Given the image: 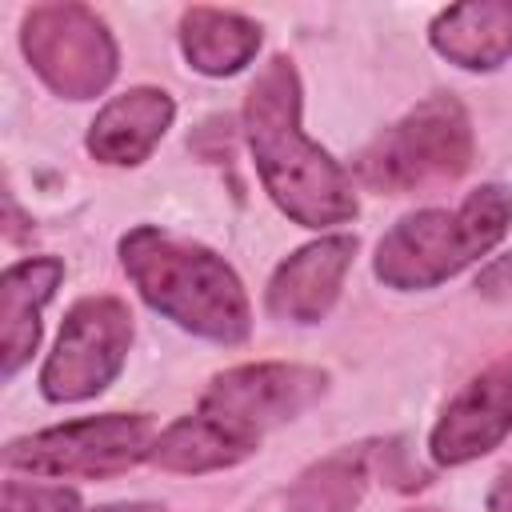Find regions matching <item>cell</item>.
Wrapping results in <instances>:
<instances>
[{"instance_id": "2e32d148", "label": "cell", "mask_w": 512, "mask_h": 512, "mask_svg": "<svg viewBox=\"0 0 512 512\" xmlns=\"http://www.w3.org/2000/svg\"><path fill=\"white\" fill-rule=\"evenodd\" d=\"M364 484H368L364 452L344 448L304 468L288 488L284 508L288 512H352L364 496Z\"/></svg>"}, {"instance_id": "6da1fadb", "label": "cell", "mask_w": 512, "mask_h": 512, "mask_svg": "<svg viewBox=\"0 0 512 512\" xmlns=\"http://www.w3.org/2000/svg\"><path fill=\"white\" fill-rule=\"evenodd\" d=\"M244 136L284 216L304 228H332L356 216L348 172L300 128V76L288 56H272L256 72L244 96Z\"/></svg>"}, {"instance_id": "9a60e30c", "label": "cell", "mask_w": 512, "mask_h": 512, "mask_svg": "<svg viewBox=\"0 0 512 512\" xmlns=\"http://www.w3.org/2000/svg\"><path fill=\"white\" fill-rule=\"evenodd\" d=\"M248 452L244 440H236L232 432H224L216 420H208L204 412H192V416H180L176 424H168L156 444H152V464L164 468V472H184V476H196V472H216V468H232L240 464Z\"/></svg>"}, {"instance_id": "ac0fdd59", "label": "cell", "mask_w": 512, "mask_h": 512, "mask_svg": "<svg viewBox=\"0 0 512 512\" xmlns=\"http://www.w3.org/2000/svg\"><path fill=\"white\" fill-rule=\"evenodd\" d=\"M476 288H484L488 296H504V292H512V256H504V260H496L492 268H484Z\"/></svg>"}, {"instance_id": "ba28073f", "label": "cell", "mask_w": 512, "mask_h": 512, "mask_svg": "<svg viewBox=\"0 0 512 512\" xmlns=\"http://www.w3.org/2000/svg\"><path fill=\"white\" fill-rule=\"evenodd\" d=\"M324 388H328V376L308 364H284V360L240 364L220 372L208 384L196 412H204L224 432L256 448L268 428L300 416L308 404L324 396Z\"/></svg>"}, {"instance_id": "9c48e42d", "label": "cell", "mask_w": 512, "mask_h": 512, "mask_svg": "<svg viewBox=\"0 0 512 512\" xmlns=\"http://www.w3.org/2000/svg\"><path fill=\"white\" fill-rule=\"evenodd\" d=\"M512 432V356L496 360L480 376H472L440 412L432 428L436 464H468L492 452Z\"/></svg>"}, {"instance_id": "3957f363", "label": "cell", "mask_w": 512, "mask_h": 512, "mask_svg": "<svg viewBox=\"0 0 512 512\" xmlns=\"http://www.w3.org/2000/svg\"><path fill=\"white\" fill-rule=\"evenodd\" d=\"M512 224V192L504 184H480L468 192V200L448 208H424L404 216L384 240L376 244V276L388 288L416 292L436 288L448 276L464 272L472 260H480L488 248L504 240Z\"/></svg>"}, {"instance_id": "30bf717a", "label": "cell", "mask_w": 512, "mask_h": 512, "mask_svg": "<svg viewBox=\"0 0 512 512\" xmlns=\"http://www.w3.org/2000/svg\"><path fill=\"white\" fill-rule=\"evenodd\" d=\"M356 240L352 236H324L292 252L268 280V312L292 324H316L340 296L344 272L352 268Z\"/></svg>"}, {"instance_id": "44dd1931", "label": "cell", "mask_w": 512, "mask_h": 512, "mask_svg": "<svg viewBox=\"0 0 512 512\" xmlns=\"http://www.w3.org/2000/svg\"><path fill=\"white\" fill-rule=\"evenodd\" d=\"M408 512H436V508H408Z\"/></svg>"}, {"instance_id": "7c38bea8", "label": "cell", "mask_w": 512, "mask_h": 512, "mask_svg": "<svg viewBox=\"0 0 512 512\" xmlns=\"http://www.w3.org/2000/svg\"><path fill=\"white\" fill-rule=\"evenodd\" d=\"M176 116V104L160 88H128L124 96L108 100L92 128H88V152L104 164H140L160 144Z\"/></svg>"}, {"instance_id": "8992f818", "label": "cell", "mask_w": 512, "mask_h": 512, "mask_svg": "<svg viewBox=\"0 0 512 512\" xmlns=\"http://www.w3.org/2000/svg\"><path fill=\"white\" fill-rule=\"evenodd\" d=\"M152 444L156 428L148 416L104 412L12 440L4 448V464L32 476H116L152 456Z\"/></svg>"}, {"instance_id": "4fadbf2b", "label": "cell", "mask_w": 512, "mask_h": 512, "mask_svg": "<svg viewBox=\"0 0 512 512\" xmlns=\"http://www.w3.org/2000/svg\"><path fill=\"white\" fill-rule=\"evenodd\" d=\"M428 36L444 60L468 72L500 68L512 56V0H480V4L444 8L432 20Z\"/></svg>"}, {"instance_id": "e0dca14e", "label": "cell", "mask_w": 512, "mask_h": 512, "mask_svg": "<svg viewBox=\"0 0 512 512\" xmlns=\"http://www.w3.org/2000/svg\"><path fill=\"white\" fill-rule=\"evenodd\" d=\"M0 512H80V496L56 484H28L4 480V508Z\"/></svg>"}, {"instance_id": "d6986e66", "label": "cell", "mask_w": 512, "mask_h": 512, "mask_svg": "<svg viewBox=\"0 0 512 512\" xmlns=\"http://www.w3.org/2000/svg\"><path fill=\"white\" fill-rule=\"evenodd\" d=\"M488 512H512V468L508 472H500L496 480H492V488H488Z\"/></svg>"}, {"instance_id": "ffe728a7", "label": "cell", "mask_w": 512, "mask_h": 512, "mask_svg": "<svg viewBox=\"0 0 512 512\" xmlns=\"http://www.w3.org/2000/svg\"><path fill=\"white\" fill-rule=\"evenodd\" d=\"M92 512H160L156 504H108V508H92Z\"/></svg>"}, {"instance_id": "8fae6325", "label": "cell", "mask_w": 512, "mask_h": 512, "mask_svg": "<svg viewBox=\"0 0 512 512\" xmlns=\"http://www.w3.org/2000/svg\"><path fill=\"white\" fill-rule=\"evenodd\" d=\"M64 264L56 256H28L0 276V356L12 380L40 344V308L52 300Z\"/></svg>"}, {"instance_id": "277c9868", "label": "cell", "mask_w": 512, "mask_h": 512, "mask_svg": "<svg viewBox=\"0 0 512 512\" xmlns=\"http://www.w3.org/2000/svg\"><path fill=\"white\" fill-rule=\"evenodd\" d=\"M472 164V124L460 100L428 96L384 128L360 156L356 176L372 192L404 196L464 176Z\"/></svg>"}, {"instance_id": "7a4b0ae2", "label": "cell", "mask_w": 512, "mask_h": 512, "mask_svg": "<svg viewBox=\"0 0 512 512\" xmlns=\"http://www.w3.org/2000/svg\"><path fill=\"white\" fill-rule=\"evenodd\" d=\"M120 264L136 284V292L180 328L216 344L248 340L252 332L248 296L236 272L212 248L140 224L120 240Z\"/></svg>"}, {"instance_id": "52a82bcc", "label": "cell", "mask_w": 512, "mask_h": 512, "mask_svg": "<svg viewBox=\"0 0 512 512\" xmlns=\"http://www.w3.org/2000/svg\"><path fill=\"white\" fill-rule=\"evenodd\" d=\"M132 344V312L116 296H84L68 308L56 348L44 360L40 392L52 404H76L104 392L124 368Z\"/></svg>"}, {"instance_id": "5b68a950", "label": "cell", "mask_w": 512, "mask_h": 512, "mask_svg": "<svg viewBox=\"0 0 512 512\" xmlns=\"http://www.w3.org/2000/svg\"><path fill=\"white\" fill-rule=\"evenodd\" d=\"M20 48L36 76L64 100H92L116 76V40L84 4H36L24 12Z\"/></svg>"}, {"instance_id": "5bb4252c", "label": "cell", "mask_w": 512, "mask_h": 512, "mask_svg": "<svg viewBox=\"0 0 512 512\" xmlns=\"http://www.w3.org/2000/svg\"><path fill=\"white\" fill-rule=\"evenodd\" d=\"M180 48L188 64L204 76H232L240 72L256 48H260V28L224 8H188L180 16Z\"/></svg>"}]
</instances>
